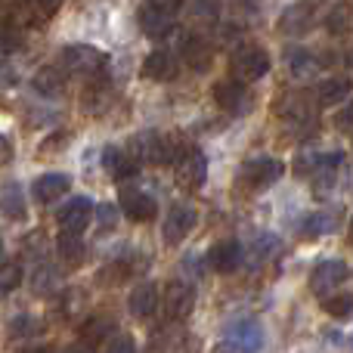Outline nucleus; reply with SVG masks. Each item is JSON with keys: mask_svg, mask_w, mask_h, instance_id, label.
<instances>
[{"mask_svg": "<svg viewBox=\"0 0 353 353\" xmlns=\"http://www.w3.org/2000/svg\"><path fill=\"white\" fill-rule=\"evenodd\" d=\"M316 22V3L313 0H298V3L285 6V12L279 16V31L288 37H301L313 28Z\"/></svg>", "mask_w": 353, "mask_h": 353, "instance_id": "7", "label": "nucleus"}, {"mask_svg": "<svg viewBox=\"0 0 353 353\" xmlns=\"http://www.w3.org/2000/svg\"><path fill=\"white\" fill-rule=\"evenodd\" d=\"M19 353H56V350L47 347V344H31V347H22Z\"/></svg>", "mask_w": 353, "mask_h": 353, "instance_id": "45", "label": "nucleus"}, {"mask_svg": "<svg viewBox=\"0 0 353 353\" xmlns=\"http://www.w3.org/2000/svg\"><path fill=\"white\" fill-rule=\"evenodd\" d=\"M12 152H16V149H12V140L0 134V168L10 165V161H12Z\"/></svg>", "mask_w": 353, "mask_h": 353, "instance_id": "42", "label": "nucleus"}, {"mask_svg": "<svg viewBox=\"0 0 353 353\" xmlns=\"http://www.w3.org/2000/svg\"><path fill=\"white\" fill-rule=\"evenodd\" d=\"M140 28L146 31L149 37L161 41V37H168L174 31V16H171V12H161V10H155V6L146 3L140 10Z\"/></svg>", "mask_w": 353, "mask_h": 353, "instance_id": "25", "label": "nucleus"}, {"mask_svg": "<svg viewBox=\"0 0 353 353\" xmlns=\"http://www.w3.org/2000/svg\"><path fill=\"white\" fill-rule=\"evenodd\" d=\"M323 307L332 319H347L353 313V298H350V292H332L323 298Z\"/></svg>", "mask_w": 353, "mask_h": 353, "instance_id": "32", "label": "nucleus"}, {"mask_svg": "<svg viewBox=\"0 0 353 353\" xmlns=\"http://www.w3.org/2000/svg\"><path fill=\"white\" fill-rule=\"evenodd\" d=\"M174 176H176V186L192 192V189L205 186V176H208V159L199 146H189L180 159L174 161Z\"/></svg>", "mask_w": 353, "mask_h": 353, "instance_id": "3", "label": "nucleus"}, {"mask_svg": "<svg viewBox=\"0 0 353 353\" xmlns=\"http://www.w3.org/2000/svg\"><path fill=\"white\" fill-rule=\"evenodd\" d=\"M335 230H338V214L316 211L304 220V226H301V239H323Z\"/></svg>", "mask_w": 353, "mask_h": 353, "instance_id": "28", "label": "nucleus"}, {"mask_svg": "<svg viewBox=\"0 0 353 353\" xmlns=\"http://www.w3.org/2000/svg\"><path fill=\"white\" fill-rule=\"evenodd\" d=\"M115 332V319L105 316V313H97L90 316L84 325H81V335H84V344H97V341H105V338Z\"/></svg>", "mask_w": 353, "mask_h": 353, "instance_id": "29", "label": "nucleus"}, {"mask_svg": "<svg viewBox=\"0 0 353 353\" xmlns=\"http://www.w3.org/2000/svg\"><path fill=\"white\" fill-rule=\"evenodd\" d=\"M316 159H319V155H298V159H294V174H298V176H307V174H310L313 171V165H316Z\"/></svg>", "mask_w": 353, "mask_h": 353, "instance_id": "38", "label": "nucleus"}, {"mask_svg": "<svg viewBox=\"0 0 353 353\" xmlns=\"http://www.w3.org/2000/svg\"><path fill=\"white\" fill-rule=\"evenodd\" d=\"M211 353H242V350H239L232 341H220L217 347H211Z\"/></svg>", "mask_w": 353, "mask_h": 353, "instance_id": "44", "label": "nucleus"}, {"mask_svg": "<svg viewBox=\"0 0 353 353\" xmlns=\"http://www.w3.org/2000/svg\"><path fill=\"white\" fill-rule=\"evenodd\" d=\"M350 121H353V112L350 109H341L335 115V124H338V130H341V134H350Z\"/></svg>", "mask_w": 353, "mask_h": 353, "instance_id": "43", "label": "nucleus"}, {"mask_svg": "<svg viewBox=\"0 0 353 353\" xmlns=\"http://www.w3.org/2000/svg\"><path fill=\"white\" fill-rule=\"evenodd\" d=\"M183 59H186V65L192 68V72H208L214 62V50L205 37L189 34L186 41H183Z\"/></svg>", "mask_w": 353, "mask_h": 353, "instance_id": "19", "label": "nucleus"}, {"mask_svg": "<svg viewBox=\"0 0 353 353\" xmlns=\"http://www.w3.org/2000/svg\"><path fill=\"white\" fill-rule=\"evenodd\" d=\"M195 310V288L189 282H168L165 288V316L174 319V323H183L189 319V313Z\"/></svg>", "mask_w": 353, "mask_h": 353, "instance_id": "8", "label": "nucleus"}, {"mask_svg": "<svg viewBox=\"0 0 353 353\" xmlns=\"http://www.w3.org/2000/svg\"><path fill=\"white\" fill-rule=\"evenodd\" d=\"M347 93H350L347 81H344V78H329V81H323V84H319L316 103L319 105H338V103H344V99H347Z\"/></svg>", "mask_w": 353, "mask_h": 353, "instance_id": "30", "label": "nucleus"}, {"mask_svg": "<svg viewBox=\"0 0 353 353\" xmlns=\"http://www.w3.org/2000/svg\"><path fill=\"white\" fill-rule=\"evenodd\" d=\"M105 353H137V347H134V341H130V335H115V338H105Z\"/></svg>", "mask_w": 353, "mask_h": 353, "instance_id": "37", "label": "nucleus"}, {"mask_svg": "<svg viewBox=\"0 0 353 353\" xmlns=\"http://www.w3.org/2000/svg\"><path fill=\"white\" fill-rule=\"evenodd\" d=\"M143 78L149 81H174L176 78V59L168 50H155L143 62Z\"/></svg>", "mask_w": 353, "mask_h": 353, "instance_id": "23", "label": "nucleus"}, {"mask_svg": "<svg viewBox=\"0 0 353 353\" xmlns=\"http://www.w3.org/2000/svg\"><path fill=\"white\" fill-rule=\"evenodd\" d=\"M325 25H329L332 34H347V31H350V10H347L344 3L332 6V12H329V19H325Z\"/></svg>", "mask_w": 353, "mask_h": 353, "instance_id": "33", "label": "nucleus"}, {"mask_svg": "<svg viewBox=\"0 0 353 353\" xmlns=\"http://www.w3.org/2000/svg\"><path fill=\"white\" fill-rule=\"evenodd\" d=\"M118 208L115 205H109V201H105V205H93V217H97V223H99V230H115L118 226Z\"/></svg>", "mask_w": 353, "mask_h": 353, "instance_id": "36", "label": "nucleus"}, {"mask_svg": "<svg viewBox=\"0 0 353 353\" xmlns=\"http://www.w3.org/2000/svg\"><path fill=\"white\" fill-rule=\"evenodd\" d=\"M56 251H59V261L65 263L68 270H78L87 257V245H84V239H81V232L62 230L59 239H56Z\"/></svg>", "mask_w": 353, "mask_h": 353, "instance_id": "20", "label": "nucleus"}, {"mask_svg": "<svg viewBox=\"0 0 353 353\" xmlns=\"http://www.w3.org/2000/svg\"><path fill=\"white\" fill-rule=\"evenodd\" d=\"M93 84L84 90V112L87 115H105V109L112 105V99H115V93H112V87L105 84V74L103 78H90Z\"/></svg>", "mask_w": 353, "mask_h": 353, "instance_id": "22", "label": "nucleus"}, {"mask_svg": "<svg viewBox=\"0 0 353 353\" xmlns=\"http://www.w3.org/2000/svg\"><path fill=\"white\" fill-rule=\"evenodd\" d=\"M285 174V165L279 159H270V155H261V159H248L239 171V183L248 189H267L273 186L279 176Z\"/></svg>", "mask_w": 353, "mask_h": 353, "instance_id": "4", "label": "nucleus"}, {"mask_svg": "<svg viewBox=\"0 0 353 353\" xmlns=\"http://www.w3.org/2000/svg\"><path fill=\"white\" fill-rule=\"evenodd\" d=\"M34 90L41 93V97H47V99H56V97H62L65 93V74H62V68H56V65H47V68H41V72L34 74Z\"/></svg>", "mask_w": 353, "mask_h": 353, "instance_id": "26", "label": "nucleus"}, {"mask_svg": "<svg viewBox=\"0 0 353 353\" xmlns=\"http://www.w3.org/2000/svg\"><path fill=\"white\" fill-rule=\"evenodd\" d=\"M149 6H155V10H161V12H171V16H176L180 12V6H183V0H146Z\"/></svg>", "mask_w": 353, "mask_h": 353, "instance_id": "39", "label": "nucleus"}, {"mask_svg": "<svg viewBox=\"0 0 353 353\" xmlns=\"http://www.w3.org/2000/svg\"><path fill=\"white\" fill-rule=\"evenodd\" d=\"M34 3V10H37V16L41 19H50L56 12V6H59V0H31Z\"/></svg>", "mask_w": 353, "mask_h": 353, "instance_id": "40", "label": "nucleus"}, {"mask_svg": "<svg viewBox=\"0 0 353 353\" xmlns=\"http://www.w3.org/2000/svg\"><path fill=\"white\" fill-rule=\"evenodd\" d=\"M72 189V176L68 174H43L34 180L31 186V195H34L37 205H50V201L62 199V195Z\"/></svg>", "mask_w": 353, "mask_h": 353, "instance_id": "15", "label": "nucleus"}, {"mask_svg": "<svg viewBox=\"0 0 353 353\" xmlns=\"http://www.w3.org/2000/svg\"><path fill=\"white\" fill-rule=\"evenodd\" d=\"M0 214L16 220V223H22V220L28 217V201H25V192L19 183H6V186L0 189Z\"/></svg>", "mask_w": 353, "mask_h": 353, "instance_id": "21", "label": "nucleus"}, {"mask_svg": "<svg viewBox=\"0 0 353 353\" xmlns=\"http://www.w3.org/2000/svg\"><path fill=\"white\" fill-rule=\"evenodd\" d=\"M344 155H319L316 159V165H313V171L307 174L310 176V183H313V189H316V195H325V192H332L335 189V183H338V161H341Z\"/></svg>", "mask_w": 353, "mask_h": 353, "instance_id": "16", "label": "nucleus"}, {"mask_svg": "<svg viewBox=\"0 0 353 353\" xmlns=\"http://www.w3.org/2000/svg\"><path fill=\"white\" fill-rule=\"evenodd\" d=\"M230 72H232V78L242 81V84L261 81L263 74L270 72V53L263 47H257V43H245V47H239L236 53H232Z\"/></svg>", "mask_w": 353, "mask_h": 353, "instance_id": "2", "label": "nucleus"}, {"mask_svg": "<svg viewBox=\"0 0 353 353\" xmlns=\"http://www.w3.org/2000/svg\"><path fill=\"white\" fill-rule=\"evenodd\" d=\"M19 47H22V28H16L10 22H0V50L10 53V50H19Z\"/></svg>", "mask_w": 353, "mask_h": 353, "instance_id": "35", "label": "nucleus"}, {"mask_svg": "<svg viewBox=\"0 0 353 353\" xmlns=\"http://www.w3.org/2000/svg\"><path fill=\"white\" fill-rule=\"evenodd\" d=\"M350 276V267L344 261H323L316 263V270L310 273V292L316 294V298H325V294H332L335 288H341L344 282H347Z\"/></svg>", "mask_w": 353, "mask_h": 353, "instance_id": "5", "label": "nucleus"}, {"mask_svg": "<svg viewBox=\"0 0 353 353\" xmlns=\"http://www.w3.org/2000/svg\"><path fill=\"white\" fill-rule=\"evenodd\" d=\"M214 99H217V105L223 112H230V115H245L251 105V97L248 90H245L242 81L230 78V81H220L217 87H214Z\"/></svg>", "mask_w": 353, "mask_h": 353, "instance_id": "12", "label": "nucleus"}, {"mask_svg": "<svg viewBox=\"0 0 353 353\" xmlns=\"http://www.w3.org/2000/svg\"><path fill=\"white\" fill-rule=\"evenodd\" d=\"M208 267L217 270V273H236L242 267V245L236 239H223L208 251Z\"/></svg>", "mask_w": 353, "mask_h": 353, "instance_id": "14", "label": "nucleus"}, {"mask_svg": "<svg viewBox=\"0 0 353 353\" xmlns=\"http://www.w3.org/2000/svg\"><path fill=\"white\" fill-rule=\"evenodd\" d=\"M56 220H59V226L65 232L87 230V223L93 220V201L84 199V195H78V199H68L65 205L56 211Z\"/></svg>", "mask_w": 353, "mask_h": 353, "instance_id": "11", "label": "nucleus"}, {"mask_svg": "<svg viewBox=\"0 0 353 353\" xmlns=\"http://www.w3.org/2000/svg\"><path fill=\"white\" fill-rule=\"evenodd\" d=\"M19 282H22V267L19 263H0V292H12V288H19Z\"/></svg>", "mask_w": 353, "mask_h": 353, "instance_id": "34", "label": "nucleus"}, {"mask_svg": "<svg viewBox=\"0 0 353 353\" xmlns=\"http://www.w3.org/2000/svg\"><path fill=\"white\" fill-rule=\"evenodd\" d=\"M65 353H93V350H90V344H74V347H68Z\"/></svg>", "mask_w": 353, "mask_h": 353, "instance_id": "46", "label": "nucleus"}, {"mask_svg": "<svg viewBox=\"0 0 353 353\" xmlns=\"http://www.w3.org/2000/svg\"><path fill=\"white\" fill-rule=\"evenodd\" d=\"M65 146H68V134H56V137H50V143L41 146V155L53 152V149H65Z\"/></svg>", "mask_w": 353, "mask_h": 353, "instance_id": "41", "label": "nucleus"}, {"mask_svg": "<svg viewBox=\"0 0 353 353\" xmlns=\"http://www.w3.org/2000/svg\"><path fill=\"white\" fill-rule=\"evenodd\" d=\"M31 288H34V294H53V292H59V276H56V270L50 267L47 261L43 263H37V270H34V276H31Z\"/></svg>", "mask_w": 353, "mask_h": 353, "instance_id": "31", "label": "nucleus"}, {"mask_svg": "<svg viewBox=\"0 0 353 353\" xmlns=\"http://www.w3.org/2000/svg\"><path fill=\"white\" fill-rule=\"evenodd\" d=\"M288 72H292L294 81H310L319 72V59L310 50L294 47V50H288Z\"/></svg>", "mask_w": 353, "mask_h": 353, "instance_id": "27", "label": "nucleus"}, {"mask_svg": "<svg viewBox=\"0 0 353 353\" xmlns=\"http://www.w3.org/2000/svg\"><path fill=\"white\" fill-rule=\"evenodd\" d=\"M155 307H159V288L152 285V282H140L137 288H130L128 294V310L134 319H146L155 313Z\"/></svg>", "mask_w": 353, "mask_h": 353, "instance_id": "17", "label": "nucleus"}, {"mask_svg": "<svg viewBox=\"0 0 353 353\" xmlns=\"http://www.w3.org/2000/svg\"><path fill=\"white\" fill-rule=\"evenodd\" d=\"M0 19L16 28H25V25H34L41 16L31 0H0Z\"/></svg>", "mask_w": 353, "mask_h": 353, "instance_id": "24", "label": "nucleus"}, {"mask_svg": "<svg viewBox=\"0 0 353 353\" xmlns=\"http://www.w3.org/2000/svg\"><path fill=\"white\" fill-rule=\"evenodd\" d=\"M103 168L112 180H128L140 171V161L128 152V146H105L103 149Z\"/></svg>", "mask_w": 353, "mask_h": 353, "instance_id": "13", "label": "nucleus"}, {"mask_svg": "<svg viewBox=\"0 0 353 353\" xmlns=\"http://www.w3.org/2000/svg\"><path fill=\"white\" fill-rule=\"evenodd\" d=\"M230 341L236 344L242 353H257V350L263 347V329H261V323H254V319H239V323L230 329Z\"/></svg>", "mask_w": 353, "mask_h": 353, "instance_id": "18", "label": "nucleus"}, {"mask_svg": "<svg viewBox=\"0 0 353 353\" xmlns=\"http://www.w3.org/2000/svg\"><path fill=\"white\" fill-rule=\"evenodd\" d=\"M59 62L65 72L72 74H81V78H103L105 68H109V56L103 50L90 47V43H72L59 53Z\"/></svg>", "mask_w": 353, "mask_h": 353, "instance_id": "1", "label": "nucleus"}, {"mask_svg": "<svg viewBox=\"0 0 353 353\" xmlns=\"http://www.w3.org/2000/svg\"><path fill=\"white\" fill-rule=\"evenodd\" d=\"M0 254H3V245H0Z\"/></svg>", "mask_w": 353, "mask_h": 353, "instance_id": "47", "label": "nucleus"}, {"mask_svg": "<svg viewBox=\"0 0 353 353\" xmlns=\"http://www.w3.org/2000/svg\"><path fill=\"white\" fill-rule=\"evenodd\" d=\"M128 152L134 155L140 165H168L165 134H155V130H143V134L130 137Z\"/></svg>", "mask_w": 353, "mask_h": 353, "instance_id": "6", "label": "nucleus"}, {"mask_svg": "<svg viewBox=\"0 0 353 353\" xmlns=\"http://www.w3.org/2000/svg\"><path fill=\"white\" fill-rule=\"evenodd\" d=\"M118 211L128 214L134 223H149L159 214V201L152 195L140 192V189H121V199H118Z\"/></svg>", "mask_w": 353, "mask_h": 353, "instance_id": "10", "label": "nucleus"}, {"mask_svg": "<svg viewBox=\"0 0 353 353\" xmlns=\"http://www.w3.org/2000/svg\"><path fill=\"white\" fill-rule=\"evenodd\" d=\"M195 223H199V214H195L192 205H171V211L165 214V226H161L165 242L180 245L183 239H189V232L195 230Z\"/></svg>", "mask_w": 353, "mask_h": 353, "instance_id": "9", "label": "nucleus"}]
</instances>
